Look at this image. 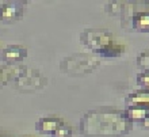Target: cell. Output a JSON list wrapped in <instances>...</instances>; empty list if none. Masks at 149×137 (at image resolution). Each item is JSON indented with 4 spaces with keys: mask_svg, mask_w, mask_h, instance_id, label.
I'll return each instance as SVG.
<instances>
[{
    "mask_svg": "<svg viewBox=\"0 0 149 137\" xmlns=\"http://www.w3.org/2000/svg\"><path fill=\"white\" fill-rule=\"evenodd\" d=\"M15 87L22 92H36L45 88L47 84V78L38 69L22 67L19 73L14 79Z\"/></svg>",
    "mask_w": 149,
    "mask_h": 137,
    "instance_id": "7a4b0ae2",
    "label": "cell"
},
{
    "mask_svg": "<svg viewBox=\"0 0 149 137\" xmlns=\"http://www.w3.org/2000/svg\"><path fill=\"white\" fill-rule=\"evenodd\" d=\"M27 57V49L20 45H10L0 52V61L7 64L20 63Z\"/></svg>",
    "mask_w": 149,
    "mask_h": 137,
    "instance_id": "8992f818",
    "label": "cell"
},
{
    "mask_svg": "<svg viewBox=\"0 0 149 137\" xmlns=\"http://www.w3.org/2000/svg\"><path fill=\"white\" fill-rule=\"evenodd\" d=\"M81 41L84 45L90 46L95 50H102L107 45H110L111 34L107 30H98V29H88L81 34Z\"/></svg>",
    "mask_w": 149,
    "mask_h": 137,
    "instance_id": "277c9868",
    "label": "cell"
},
{
    "mask_svg": "<svg viewBox=\"0 0 149 137\" xmlns=\"http://www.w3.org/2000/svg\"><path fill=\"white\" fill-rule=\"evenodd\" d=\"M137 63H138L140 67L149 68V49L140 53V56L137 57Z\"/></svg>",
    "mask_w": 149,
    "mask_h": 137,
    "instance_id": "30bf717a",
    "label": "cell"
},
{
    "mask_svg": "<svg viewBox=\"0 0 149 137\" xmlns=\"http://www.w3.org/2000/svg\"><path fill=\"white\" fill-rule=\"evenodd\" d=\"M26 1H3L0 3V20L1 22H15L19 20L26 10Z\"/></svg>",
    "mask_w": 149,
    "mask_h": 137,
    "instance_id": "5b68a950",
    "label": "cell"
},
{
    "mask_svg": "<svg viewBox=\"0 0 149 137\" xmlns=\"http://www.w3.org/2000/svg\"><path fill=\"white\" fill-rule=\"evenodd\" d=\"M137 82L140 83V84H142V86L149 87V69H148V71H145V72H142V73L138 75Z\"/></svg>",
    "mask_w": 149,
    "mask_h": 137,
    "instance_id": "8fae6325",
    "label": "cell"
},
{
    "mask_svg": "<svg viewBox=\"0 0 149 137\" xmlns=\"http://www.w3.org/2000/svg\"><path fill=\"white\" fill-rule=\"evenodd\" d=\"M20 68H8V67H0V87L6 86L8 82H11L18 76Z\"/></svg>",
    "mask_w": 149,
    "mask_h": 137,
    "instance_id": "52a82bcc",
    "label": "cell"
},
{
    "mask_svg": "<svg viewBox=\"0 0 149 137\" xmlns=\"http://www.w3.org/2000/svg\"><path fill=\"white\" fill-rule=\"evenodd\" d=\"M100 65V59L92 53H74L61 61L60 69L71 76H83L91 73Z\"/></svg>",
    "mask_w": 149,
    "mask_h": 137,
    "instance_id": "6da1fadb",
    "label": "cell"
},
{
    "mask_svg": "<svg viewBox=\"0 0 149 137\" xmlns=\"http://www.w3.org/2000/svg\"><path fill=\"white\" fill-rule=\"evenodd\" d=\"M37 129L42 133L52 134L53 137H69L71 136V126L64 124L63 120L54 117H43L36 124Z\"/></svg>",
    "mask_w": 149,
    "mask_h": 137,
    "instance_id": "3957f363",
    "label": "cell"
},
{
    "mask_svg": "<svg viewBox=\"0 0 149 137\" xmlns=\"http://www.w3.org/2000/svg\"><path fill=\"white\" fill-rule=\"evenodd\" d=\"M134 26L138 29H146L149 27V14L148 12H142L134 16Z\"/></svg>",
    "mask_w": 149,
    "mask_h": 137,
    "instance_id": "ba28073f",
    "label": "cell"
},
{
    "mask_svg": "<svg viewBox=\"0 0 149 137\" xmlns=\"http://www.w3.org/2000/svg\"><path fill=\"white\" fill-rule=\"evenodd\" d=\"M149 102V91H140L136 94H130L127 98V102H137V103H145Z\"/></svg>",
    "mask_w": 149,
    "mask_h": 137,
    "instance_id": "9c48e42d",
    "label": "cell"
}]
</instances>
